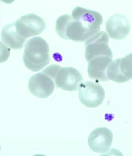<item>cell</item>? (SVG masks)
<instances>
[{
	"instance_id": "ba28073f",
	"label": "cell",
	"mask_w": 132,
	"mask_h": 156,
	"mask_svg": "<svg viewBox=\"0 0 132 156\" xmlns=\"http://www.w3.org/2000/svg\"><path fill=\"white\" fill-rule=\"evenodd\" d=\"M56 86L65 91H77L83 79L82 74L73 67L61 66L55 77Z\"/></svg>"
},
{
	"instance_id": "3957f363",
	"label": "cell",
	"mask_w": 132,
	"mask_h": 156,
	"mask_svg": "<svg viewBox=\"0 0 132 156\" xmlns=\"http://www.w3.org/2000/svg\"><path fill=\"white\" fill-rule=\"evenodd\" d=\"M61 67L57 65H51L42 72L32 76L28 82L30 92L38 98L50 97L55 90V77Z\"/></svg>"
},
{
	"instance_id": "277c9868",
	"label": "cell",
	"mask_w": 132,
	"mask_h": 156,
	"mask_svg": "<svg viewBox=\"0 0 132 156\" xmlns=\"http://www.w3.org/2000/svg\"><path fill=\"white\" fill-rule=\"evenodd\" d=\"M109 38L105 32L101 31L90 37L85 44V56L87 62L104 56H113L108 46Z\"/></svg>"
},
{
	"instance_id": "8992f818",
	"label": "cell",
	"mask_w": 132,
	"mask_h": 156,
	"mask_svg": "<svg viewBox=\"0 0 132 156\" xmlns=\"http://www.w3.org/2000/svg\"><path fill=\"white\" fill-rule=\"evenodd\" d=\"M79 98L86 107H97L102 104L105 98V92L98 83L88 81L82 83L79 87Z\"/></svg>"
},
{
	"instance_id": "9c48e42d",
	"label": "cell",
	"mask_w": 132,
	"mask_h": 156,
	"mask_svg": "<svg viewBox=\"0 0 132 156\" xmlns=\"http://www.w3.org/2000/svg\"><path fill=\"white\" fill-rule=\"evenodd\" d=\"M113 135L108 128L101 127L95 128L88 138V145L94 152H106L112 145Z\"/></svg>"
},
{
	"instance_id": "52a82bcc",
	"label": "cell",
	"mask_w": 132,
	"mask_h": 156,
	"mask_svg": "<svg viewBox=\"0 0 132 156\" xmlns=\"http://www.w3.org/2000/svg\"><path fill=\"white\" fill-rule=\"evenodd\" d=\"M106 74L109 80L120 83L132 79V52L112 62L108 67Z\"/></svg>"
},
{
	"instance_id": "8fae6325",
	"label": "cell",
	"mask_w": 132,
	"mask_h": 156,
	"mask_svg": "<svg viewBox=\"0 0 132 156\" xmlns=\"http://www.w3.org/2000/svg\"><path fill=\"white\" fill-rule=\"evenodd\" d=\"M1 38L6 44L14 49H22L26 41L17 33L15 23L4 27L1 33Z\"/></svg>"
},
{
	"instance_id": "4fadbf2b",
	"label": "cell",
	"mask_w": 132,
	"mask_h": 156,
	"mask_svg": "<svg viewBox=\"0 0 132 156\" xmlns=\"http://www.w3.org/2000/svg\"><path fill=\"white\" fill-rule=\"evenodd\" d=\"M15 0H0V1L5 3L6 4H10L14 2Z\"/></svg>"
},
{
	"instance_id": "30bf717a",
	"label": "cell",
	"mask_w": 132,
	"mask_h": 156,
	"mask_svg": "<svg viewBox=\"0 0 132 156\" xmlns=\"http://www.w3.org/2000/svg\"><path fill=\"white\" fill-rule=\"evenodd\" d=\"M105 29L111 38L123 40L130 33V23L124 16L116 14L110 17L106 21Z\"/></svg>"
},
{
	"instance_id": "5b68a950",
	"label": "cell",
	"mask_w": 132,
	"mask_h": 156,
	"mask_svg": "<svg viewBox=\"0 0 132 156\" xmlns=\"http://www.w3.org/2000/svg\"><path fill=\"white\" fill-rule=\"evenodd\" d=\"M15 23L17 33L26 40L32 36L39 35L46 27L43 19L34 14L23 16Z\"/></svg>"
},
{
	"instance_id": "7a4b0ae2",
	"label": "cell",
	"mask_w": 132,
	"mask_h": 156,
	"mask_svg": "<svg viewBox=\"0 0 132 156\" xmlns=\"http://www.w3.org/2000/svg\"><path fill=\"white\" fill-rule=\"evenodd\" d=\"M23 60L26 68L33 72L43 69L50 61L47 43L39 37L29 39L25 45Z\"/></svg>"
},
{
	"instance_id": "6da1fadb",
	"label": "cell",
	"mask_w": 132,
	"mask_h": 156,
	"mask_svg": "<svg viewBox=\"0 0 132 156\" xmlns=\"http://www.w3.org/2000/svg\"><path fill=\"white\" fill-rule=\"evenodd\" d=\"M103 20L97 12L78 6L71 15L59 17L56 23V31L62 38L83 42L99 33Z\"/></svg>"
},
{
	"instance_id": "7c38bea8",
	"label": "cell",
	"mask_w": 132,
	"mask_h": 156,
	"mask_svg": "<svg viewBox=\"0 0 132 156\" xmlns=\"http://www.w3.org/2000/svg\"><path fill=\"white\" fill-rule=\"evenodd\" d=\"M11 50L0 40V63H3L9 58Z\"/></svg>"
},
{
	"instance_id": "5bb4252c",
	"label": "cell",
	"mask_w": 132,
	"mask_h": 156,
	"mask_svg": "<svg viewBox=\"0 0 132 156\" xmlns=\"http://www.w3.org/2000/svg\"><path fill=\"white\" fill-rule=\"evenodd\" d=\"M0 151H1V146H0Z\"/></svg>"
}]
</instances>
